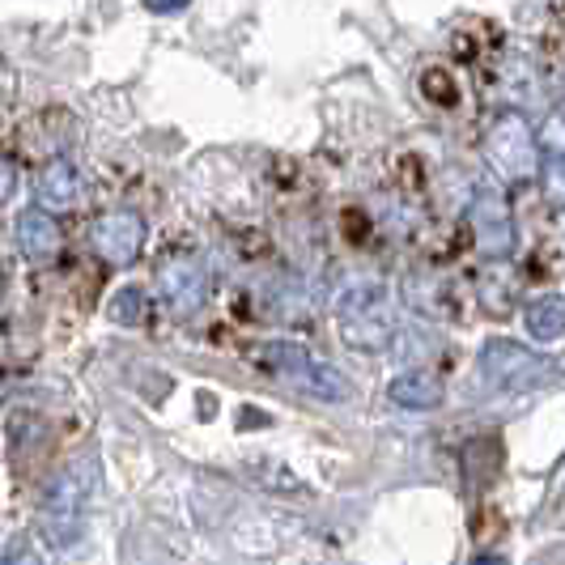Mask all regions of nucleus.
Returning a JSON list of instances; mask_svg holds the SVG:
<instances>
[{
	"label": "nucleus",
	"mask_w": 565,
	"mask_h": 565,
	"mask_svg": "<svg viewBox=\"0 0 565 565\" xmlns=\"http://www.w3.org/2000/svg\"><path fill=\"white\" fill-rule=\"evenodd\" d=\"M472 565H510L502 553H481V557H472Z\"/></svg>",
	"instance_id": "obj_19"
},
{
	"label": "nucleus",
	"mask_w": 565,
	"mask_h": 565,
	"mask_svg": "<svg viewBox=\"0 0 565 565\" xmlns=\"http://www.w3.org/2000/svg\"><path fill=\"white\" fill-rule=\"evenodd\" d=\"M0 565H43V557L34 553V544L18 540V544H9V553H4V562Z\"/></svg>",
	"instance_id": "obj_16"
},
{
	"label": "nucleus",
	"mask_w": 565,
	"mask_h": 565,
	"mask_svg": "<svg viewBox=\"0 0 565 565\" xmlns=\"http://www.w3.org/2000/svg\"><path fill=\"white\" fill-rule=\"evenodd\" d=\"M387 392H392V399H396L399 408H438V404H443V383H438L429 370L396 374Z\"/></svg>",
	"instance_id": "obj_11"
},
{
	"label": "nucleus",
	"mask_w": 565,
	"mask_h": 565,
	"mask_svg": "<svg viewBox=\"0 0 565 565\" xmlns=\"http://www.w3.org/2000/svg\"><path fill=\"white\" fill-rule=\"evenodd\" d=\"M259 362L273 370V374L289 379V383H294L298 392H307V396H319V399L353 396V383H349L337 366L319 362L311 349H302V344H294V340H268V344L259 349Z\"/></svg>",
	"instance_id": "obj_3"
},
{
	"label": "nucleus",
	"mask_w": 565,
	"mask_h": 565,
	"mask_svg": "<svg viewBox=\"0 0 565 565\" xmlns=\"http://www.w3.org/2000/svg\"><path fill=\"white\" fill-rule=\"evenodd\" d=\"M89 243H94V252L103 255L107 264H132L145 247V222L137 213H128V209L107 213V217L94 222Z\"/></svg>",
	"instance_id": "obj_8"
},
{
	"label": "nucleus",
	"mask_w": 565,
	"mask_h": 565,
	"mask_svg": "<svg viewBox=\"0 0 565 565\" xmlns=\"http://www.w3.org/2000/svg\"><path fill=\"white\" fill-rule=\"evenodd\" d=\"M0 349H4V340H0Z\"/></svg>",
	"instance_id": "obj_20"
},
{
	"label": "nucleus",
	"mask_w": 565,
	"mask_h": 565,
	"mask_svg": "<svg viewBox=\"0 0 565 565\" xmlns=\"http://www.w3.org/2000/svg\"><path fill=\"white\" fill-rule=\"evenodd\" d=\"M523 323H527L532 340H557V337H565V298H562V294L536 298V302L523 311Z\"/></svg>",
	"instance_id": "obj_12"
},
{
	"label": "nucleus",
	"mask_w": 565,
	"mask_h": 565,
	"mask_svg": "<svg viewBox=\"0 0 565 565\" xmlns=\"http://www.w3.org/2000/svg\"><path fill=\"white\" fill-rule=\"evenodd\" d=\"M540 141L548 145L553 153H565V107H557V111L544 119V128H540Z\"/></svg>",
	"instance_id": "obj_15"
},
{
	"label": "nucleus",
	"mask_w": 565,
	"mask_h": 565,
	"mask_svg": "<svg viewBox=\"0 0 565 565\" xmlns=\"http://www.w3.org/2000/svg\"><path fill=\"white\" fill-rule=\"evenodd\" d=\"M115 323H124V328H137L145 319V289L141 285H124L119 294L111 298V307H107Z\"/></svg>",
	"instance_id": "obj_13"
},
{
	"label": "nucleus",
	"mask_w": 565,
	"mask_h": 565,
	"mask_svg": "<svg viewBox=\"0 0 565 565\" xmlns=\"http://www.w3.org/2000/svg\"><path fill=\"white\" fill-rule=\"evenodd\" d=\"M481 370L502 392H536V387H548L557 379V362L540 358L514 340H489L481 353Z\"/></svg>",
	"instance_id": "obj_4"
},
{
	"label": "nucleus",
	"mask_w": 565,
	"mask_h": 565,
	"mask_svg": "<svg viewBox=\"0 0 565 565\" xmlns=\"http://www.w3.org/2000/svg\"><path fill=\"white\" fill-rule=\"evenodd\" d=\"M94 484H98V463L94 459H77L60 472L47 498H43V510H39V527L47 544L56 548H73L85 532V519H89V498H94Z\"/></svg>",
	"instance_id": "obj_1"
},
{
	"label": "nucleus",
	"mask_w": 565,
	"mask_h": 565,
	"mask_svg": "<svg viewBox=\"0 0 565 565\" xmlns=\"http://www.w3.org/2000/svg\"><path fill=\"white\" fill-rule=\"evenodd\" d=\"M544 192L553 204H562L565 209V153H557L548 167H544Z\"/></svg>",
	"instance_id": "obj_14"
},
{
	"label": "nucleus",
	"mask_w": 565,
	"mask_h": 565,
	"mask_svg": "<svg viewBox=\"0 0 565 565\" xmlns=\"http://www.w3.org/2000/svg\"><path fill=\"white\" fill-rule=\"evenodd\" d=\"M18 247L26 259L34 264H43V259H52L60 252V226L56 217L47 213V209H26L22 217H18Z\"/></svg>",
	"instance_id": "obj_10"
},
{
	"label": "nucleus",
	"mask_w": 565,
	"mask_h": 565,
	"mask_svg": "<svg viewBox=\"0 0 565 565\" xmlns=\"http://www.w3.org/2000/svg\"><path fill=\"white\" fill-rule=\"evenodd\" d=\"M39 200H43V209H77L85 196V183H82V170L73 167V162H47V167L39 170Z\"/></svg>",
	"instance_id": "obj_9"
},
{
	"label": "nucleus",
	"mask_w": 565,
	"mask_h": 565,
	"mask_svg": "<svg viewBox=\"0 0 565 565\" xmlns=\"http://www.w3.org/2000/svg\"><path fill=\"white\" fill-rule=\"evenodd\" d=\"M468 226L472 238L484 255H510L514 252V217H510V204L498 192L481 188L472 204H468Z\"/></svg>",
	"instance_id": "obj_7"
},
{
	"label": "nucleus",
	"mask_w": 565,
	"mask_h": 565,
	"mask_svg": "<svg viewBox=\"0 0 565 565\" xmlns=\"http://www.w3.org/2000/svg\"><path fill=\"white\" fill-rule=\"evenodd\" d=\"M340 337L349 340L353 349H366V353H383L392 340H396V307H392V294L379 281H358L340 294Z\"/></svg>",
	"instance_id": "obj_2"
},
{
	"label": "nucleus",
	"mask_w": 565,
	"mask_h": 565,
	"mask_svg": "<svg viewBox=\"0 0 565 565\" xmlns=\"http://www.w3.org/2000/svg\"><path fill=\"white\" fill-rule=\"evenodd\" d=\"M13 188H18V174H13V167L0 158V204L13 196Z\"/></svg>",
	"instance_id": "obj_17"
},
{
	"label": "nucleus",
	"mask_w": 565,
	"mask_h": 565,
	"mask_svg": "<svg viewBox=\"0 0 565 565\" xmlns=\"http://www.w3.org/2000/svg\"><path fill=\"white\" fill-rule=\"evenodd\" d=\"M153 13H179V9H188L192 0H145Z\"/></svg>",
	"instance_id": "obj_18"
},
{
	"label": "nucleus",
	"mask_w": 565,
	"mask_h": 565,
	"mask_svg": "<svg viewBox=\"0 0 565 565\" xmlns=\"http://www.w3.org/2000/svg\"><path fill=\"white\" fill-rule=\"evenodd\" d=\"M158 294L174 315H196L209 298V273L196 255L174 252L158 264Z\"/></svg>",
	"instance_id": "obj_6"
},
{
	"label": "nucleus",
	"mask_w": 565,
	"mask_h": 565,
	"mask_svg": "<svg viewBox=\"0 0 565 565\" xmlns=\"http://www.w3.org/2000/svg\"><path fill=\"white\" fill-rule=\"evenodd\" d=\"M484 162L498 170V179H507V183H523V179L536 174V137H532V124L519 111L498 115L489 124Z\"/></svg>",
	"instance_id": "obj_5"
}]
</instances>
